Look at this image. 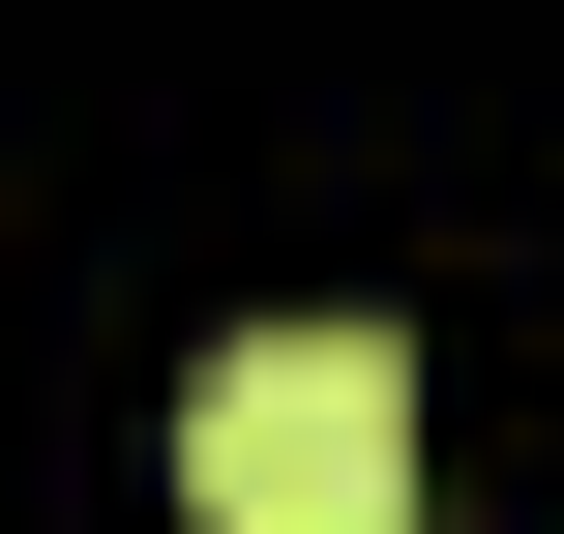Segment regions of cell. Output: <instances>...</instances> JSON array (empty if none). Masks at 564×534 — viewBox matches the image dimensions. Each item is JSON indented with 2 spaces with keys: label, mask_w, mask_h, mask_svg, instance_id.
I'll list each match as a JSON object with an SVG mask.
<instances>
[{
  "label": "cell",
  "mask_w": 564,
  "mask_h": 534,
  "mask_svg": "<svg viewBox=\"0 0 564 534\" xmlns=\"http://www.w3.org/2000/svg\"><path fill=\"white\" fill-rule=\"evenodd\" d=\"M178 505L208 534H416V357L387 327H238L178 386Z\"/></svg>",
  "instance_id": "cell-1"
}]
</instances>
